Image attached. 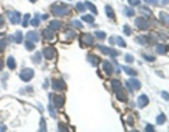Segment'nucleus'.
I'll list each match as a JSON object with an SVG mask.
<instances>
[{
    "label": "nucleus",
    "mask_w": 169,
    "mask_h": 132,
    "mask_svg": "<svg viewBox=\"0 0 169 132\" xmlns=\"http://www.w3.org/2000/svg\"><path fill=\"white\" fill-rule=\"evenodd\" d=\"M40 129L41 131H47V125H45V119L41 118V125H40Z\"/></svg>",
    "instance_id": "nucleus-45"
},
{
    "label": "nucleus",
    "mask_w": 169,
    "mask_h": 132,
    "mask_svg": "<svg viewBox=\"0 0 169 132\" xmlns=\"http://www.w3.org/2000/svg\"><path fill=\"white\" fill-rule=\"evenodd\" d=\"M49 103H51V101H49ZM48 111H49V114H51V117H52V118H56V112H55V108H54V104H52V103L49 104Z\"/></svg>",
    "instance_id": "nucleus-35"
},
{
    "label": "nucleus",
    "mask_w": 169,
    "mask_h": 132,
    "mask_svg": "<svg viewBox=\"0 0 169 132\" xmlns=\"http://www.w3.org/2000/svg\"><path fill=\"white\" fill-rule=\"evenodd\" d=\"M49 101L54 104L55 108H62V106L65 103V98H64L62 94H52V96L49 94Z\"/></svg>",
    "instance_id": "nucleus-2"
},
{
    "label": "nucleus",
    "mask_w": 169,
    "mask_h": 132,
    "mask_svg": "<svg viewBox=\"0 0 169 132\" xmlns=\"http://www.w3.org/2000/svg\"><path fill=\"white\" fill-rule=\"evenodd\" d=\"M86 9H87V7H86V3H82V1L76 3V10H78L79 13H85Z\"/></svg>",
    "instance_id": "nucleus-26"
},
{
    "label": "nucleus",
    "mask_w": 169,
    "mask_h": 132,
    "mask_svg": "<svg viewBox=\"0 0 169 132\" xmlns=\"http://www.w3.org/2000/svg\"><path fill=\"white\" fill-rule=\"evenodd\" d=\"M166 122V115L165 114H159L158 117H156V124L158 125H164Z\"/></svg>",
    "instance_id": "nucleus-25"
},
{
    "label": "nucleus",
    "mask_w": 169,
    "mask_h": 132,
    "mask_svg": "<svg viewBox=\"0 0 169 132\" xmlns=\"http://www.w3.org/2000/svg\"><path fill=\"white\" fill-rule=\"evenodd\" d=\"M110 83H111V88H113V91H117L119 88H121V82L119 80V79H113Z\"/></svg>",
    "instance_id": "nucleus-23"
},
{
    "label": "nucleus",
    "mask_w": 169,
    "mask_h": 132,
    "mask_svg": "<svg viewBox=\"0 0 169 132\" xmlns=\"http://www.w3.org/2000/svg\"><path fill=\"white\" fill-rule=\"evenodd\" d=\"M128 76H133V77H135L137 76V70H134V69H131V67H128V66H123L121 67Z\"/></svg>",
    "instance_id": "nucleus-21"
},
{
    "label": "nucleus",
    "mask_w": 169,
    "mask_h": 132,
    "mask_svg": "<svg viewBox=\"0 0 169 132\" xmlns=\"http://www.w3.org/2000/svg\"><path fill=\"white\" fill-rule=\"evenodd\" d=\"M27 40L32 41V42H38L40 41V34L37 31H28L27 32Z\"/></svg>",
    "instance_id": "nucleus-12"
},
{
    "label": "nucleus",
    "mask_w": 169,
    "mask_h": 132,
    "mask_svg": "<svg viewBox=\"0 0 169 132\" xmlns=\"http://www.w3.org/2000/svg\"><path fill=\"white\" fill-rule=\"evenodd\" d=\"M162 3L164 4H169V0H162Z\"/></svg>",
    "instance_id": "nucleus-55"
},
{
    "label": "nucleus",
    "mask_w": 169,
    "mask_h": 132,
    "mask_svg": "<svg viewBox=\"0 0 169 132\" xmlns=\"http://www.w3.org/2000/svg\"><path fill=\"white\" fill-rule=\"evenodd\" d=\"M116 93V97H117V100L119 101H127V94H125V91L124 90H121L119 88L117 91H114Z\"/></svg>",
    "instance_id": "nucleus-16"
},
{
    "label": "nucleus",
    "mask_w": 169,
    "mask_h": 132,
    "mask_svg": "<svg viewBox=\"0 0 169 132\" xmlns=\"http://www.w3.org/2000/svg\"><path fill=\"white\" fill-rule=\"evenodd\" d=\"M149 25L151 24H149L148 17H138V18H135V27L138 30H148Z\"/></svg>",
    "instance_id": "nucleus-5"
},
{
    "label": "nucleus",
    "mask_w": 169,
    "mask_h": 132,
    "mask_svg": "<svg viewBox=\"0 0 169 132\" xmlns=\"http://www.w3.org/2000/svg\"><path fill=\"white\" fill-rule=\"evenodd\" d=\"M97 49H99L101 53L109 55V56H111V58H116V56H119V53H120L119 51H116V49H113V48H109V46H103V45H99Z\"/></svg>",
    "instance_id": "nucleus-4"
},
{
    "label": "nucleus",
    "mask_w": 169,
    "mask_h": 132,
    "mask_svg": "<svg viewBox=\"0 0 169 132\" xmlns=\"http://www.w3.org/2000/svg\"><path fill=\"white\" fill-rule=\"evenodd\" d=\"M49 28L54 30V31L61 30V28H62V21H59V20H52V21L49 22Z\"/></svg>",
    "instance_id": "nucleus-15"
},
{
    "label": "nucleus",
    "mask_w": 169,
    "mask_h": 132,
    "mask_svg": "<svg viewBox=\"0 0 169 132\" xmlns=\"http://www.w3.org/2000/svg\"><path fill=\"white\" fill-rule=\"evenodd\" d=\"M42 55L45 56V59L51 61V59H54V58H55V49H54L52 46H45V48H44V51H42Z\"/></svg>",
    "instance_id": "nucleus-9"
},
{
    "label": "nucleus",
    "mask_w": 169,
    "mask_h": 132,
    "mask_svg": "<svg viewBox=\"0 0 169 132\" xmlns=\"http://www.w3.org/2000/svg\"><path fill=\"white\" fill-rule=\"evenodd\" d=\"M162 98H164L165 101H168L169 100V93L168 91H162Z\"/></svg>",
    "instance_id": "nucleus-50"
},
{
    "label": "nucleus",
    "mask_w": 169,
    "mask_h": 132,
    "mask_svg": "<svg viewBox=\"0 0 169 132\" xmlns=\"http://www.w3.org/2000/svg\"><path fill=\"white\" fill-rule=\"evenodd\" d=\"M30 18H31V17H30V14H25V16H24V20H23V27H27V25H28Z\"/></svg>",
    "instance_id": "nucleus-41"
},
{
    "label": "nucleus",
    "mask_w": 169,
    "mask_h": 132,
    "mask_svg": "<svg viewBox=\"0 0 169 132\" xmlns=\"http://www.w3.org/2000/svg\"><path fill=\"white\" fill-rule=\"evenodd\" d=\"M4 129H6V128H4V127H1V125H0V131H4Z\"/></svg>",
    "instance_id": "nucleus-56"
},
{
    "label": "nucleus",
    "mask_w": 169,
    "mask_h": 132,
    "mask_svg": "<svg viewBox=\"0 0 169 132\" xmlns=\"http://www.w3.org/2000/svg\"><path fill=\"white\" fill-rule=\"evenodd\" d=\"M41 58H42V53H40V52H35V55L32 56V62L34 63H41Z\"/></svg>",
    "instance_id": "nucleus-30"
},
{
    "label": "nucleus",
    "mask_w": 169,
    "mask_h": 132,
    "mask_svg": "<svg viewBox=\"0 0 169 132\" xmlns=\"http://www.w3.org/2000/svg\"><path fill=\"white\" fill-rule=\"evenodd\" d=\"M128 3H130L131 6H138V4L141 3V0H128Z\"/></svg>",
    "instance_id": "nucleus-48"
},
{
    "label": "nucleus",
    "mask_w": 169,
    "mask_h": 132,
    "mask_svg": "<svg viewBox=\"0 0 169 132\" xmlns=\"http://www.w3.org/2000/svg\"><path fill=\"white\" fill-rule=\"evenodd\" d=\"M72 25H73V28H82V22L80 21H78V20H72Z\"/></svg>",
    "instance_id": "nucleus-39"
},
{
    "label": "nucleus",
    "mask_w": 169,
    "mask_h": 132,
    "mask_svg": "<svg viewBox=\"0 0 169 132\" xmlns=\"http://www.w3.org/2000/svg\"><path fill=\"white\" fill-rule=\"evenodd\" d=\"M58 129H59V131H69L68 125H66V124H62V122H59V125H58Z\"/></svg>",
    "instance_id": "nucleus-38"
},
{
    "label": "nucleus",
    "mask_w": 169,
    "mask_h": 132,
    "mask_svg": "<svg viewBox=\"0 0 169 132\" xmlns=\"http://www.w3.org/2000/svg\"><path fill=\"white\" fill-rule=\"evenodd\" d=\"M14 41H16L17 44H21V42H23V34H21V31H17V32H16Z\"/></svg>",
    "instance_id": "nucleus-33"
},
{
    "label": "nucleus",
    "mask_w": 169,
    "mask_h": 132,
    "mask_svg": "<svg viewBox=\"0 0 169 132\" xmlns=\"http://www.w3.org/2000/svg\"><path fill=\"white\" fill-rule=\"evenodd\" d=\"M159 20H161V22H164L165 25H169V14L161 11V13H159Z\"/></svg>",
    "instance_id": "nucleus-19"
},
{
    "label": "nucleus",
    "mask_w": 169,
    "mask_h": 132,
    "mask_svg": "<svg viewBox=\"0 0 169 132\" xmlns=\"http://www.w3.org/2000/svg\"><path fill=\"white\" fill-rule=\"evenodd\" d=\"M103 72H104L107 76H110V75L113 73V66H111V63H110L109 61H104V62H103Z\"/></svg>",
    "instance_id": "nucleus-14"
},
{
    "label": "nucleus",
    "mask_w": 169,
    "mask_h": 132,
    "mask_svg": "<svg viewBox=\"0 0 169 132\" xmlns=\"http://www.w3.org/2000/svg\"><path fill=\"white\" fill-rule=\"evenodd\" d=\"M127 122H128L130 125H133V124H134V121H133V118H131V117H130V118L127 119Z\"/></svg>",
    "instance_id": "nucleus-53"
},
{
    "label": "nucleus",
    "mask_w": 169,
    "mask_h": 132,
    "mask_svg": "<svg viewBox=\"0 0 169 132\" xmlns=\"http://www.w3.org/2000/svg\"><path fill=\"white\" fill-rule=\"evenodd\" d=\"M30 1H31V3H35V1H37V0H30Z\"/></svg>",
    "instance_id": "nucleus-57"
},
{
    "label": "nucleus",
    "mask_w": 169,
    "mask_h": 132,
    "mask_svg": "<svg viewBox=\"0 0 169 132\" xmlns=\"http://www.w3.org/2000/svg\"><path fill=\"white\" fill-rule=\"evenodd\" d=\"M7 66H9V69H16V61H14V58L13 56H9V59H7Z\"/></svg>",
    "instance_id": "nucleus-29"
},
{
    "label": "nucleus",
    "mask_w": 169,
    "mask_h": 132,
    "mask_svg": "<svg viewBox=\"0 0 169 132\" xmlns=\"http://www.w3.org/2000/svg\"><path fill=\"white\" fill-rule=\"evenodd\" d=\"M82 42H83V45H86V46H92V45L95 44V37L90 35V34H83L82 35Z\"/></svg>",
    "instance_id": "nucleus-10"
},
{
    "label": "nucleus",
    "mask_w": 169,
    "mask_h": 132,
    "mask_svg": "<svg viewBox=\"0 0 169 132\" xmlns=\"http://www.w3.org/2000/svg\"><path fill=\"white\" fill-rule=\"evenodd\" d=\"M25 48H27L28 51H32V49L35 48V45H34L32 41H28V40H27V41H25Z\"/></svg>",
    "instance_id": "nucleus-37"
},
{
    "label": "nucleus",
    "mask_w": 169,
    "mask_h": 132,
    "mask_svg": "<svg viewBox=\"0 0 169 132\" xmlns=\"http://www.w3.org/2000/svg\"><path fill=\"white\" fill-rule=\"evenodd\" d=\"M85 3H86V7H87V9H89V10H90V11H92L93 14H96V16H97V9H96V6H95V4H93L92 1H85Z\"/></svg>",
    "instance_id": "nucleus-27"
},
{
    "label": "nucleus",
    "mask_w": 169,
    "mask_h": 132,
    "mask_svg": "<svg viewBox=\"0 0 169 132\" xmlns=\"http://www.w3.org/2000/svg\"><path fill=\"white\" fill-rule=\"evenodd\" d=\"M3 24H4V17H3V16H0V28L3 27Z\"/></svg>",
    "instance_id": "nucleus-52"
},
{
    "label": "nucleus",
    "mask_w": 169,
    "mask_h": 132,
    "mask_svg": "<svg viewBox=\"0 0 169 132\" xmlns=\"http://www.w3.org/2000/svg\"><path fill=\"white\" fill-rule=\"evenodd\" d=\"M156 53H159V55H164V53H166V46L162 44H156Z\"/></svg>",
    "instance_id": "nucleus-24"
},
{
    "label": "nucleus",
    "mask_w": 169,
    "mask_h": 132,
    "mask_svg": "<svg viewBox=\"0 0 169 132\" xmlns=\"http://www.w3.org/2000/svg\"><path fill=\"white\" fill-rule=\"evenodd\" d=\"M125 62H127V63H133V62H134V56L130 55V53H127V55H125Z\"/></svg>",
    "instance_id": "nucleus-40"
},
{
    "label": "nucleus",
    "mask_w": 169,
    "mask_h": 132,
    "mask_svg": "<svg viewBox=\"0 0 169 132\" xmlns=\"http://www.w3.org/2000/svg\"><path fill=\"white\" fill-rule=\"evenodd\" d=\"M116 44L119 45L120 48H125V45H127L125 44V41H124L121 37H116Z\"/></svg>",
    "instance_id": "nucleus-32"
},
{
    "label": "nucleus",
    "mask_w": 169,
    "mask_h": 132,
    "mask_svg": "<svg viewBox=\"0 0 169 132\" xmlns=\"http://www.w3.org/2000/svg\"><path fill=\"white\" fill-rule=\"evenodd\" d=\"M125 86H127V88H128L130 93H134L135 90L141 88V82L133 77V79H128V80L125 82Z\"/></svg>",
    "instance_id": "nucleus-3"
},
{
    "label": "nucleus",
    "mask_w": 169,
    "mask_h": 132,
    "mask_svg": "<svg viewBox=\"0 0 169 132\" xmlns=\"http://www.w3.org/2000/svg\"><path fill=\"white\" fill-rule=\"evenodd\" d=\"M75 35H76V34H75V31H73V30H66V31H65L64 38H65L66 41H72L73 38H75Z\"/></svg>",
    "instance_id": "nucleus-20"
},
{
    "label": "nucleus",
    "mask_w": 169,
    "mask_h": 132,
    "mask_svg": "<svg viewBox=\"0 0 169 132\" xmlns=\"http://www.w3.org/2000/svg\"><path fill=\"white\" fill-rule=\"evenodd\" d=\"M144 1L148 4H152V6H158V0H144Z\"/></svg>",
    "instance_id": "nucleus-49"
},
{
    "label": "nucleus",
    "mask_w": 169,
    "mask_h": 132,
    "mask_svg": "<svg viewBox=\"0 0 169 132\" xmlns=\"http://www.w3.org/2000/svg\"><path fill=\"white\" fill-rule=\"evenodd\" d=\"M95 38H97V40H106V32H103V31H96V32H95Z\"/></svg>",
    "instance_id": "nucleus-34"
},
{
    "label": "nucleus",
    "mask_w": 169,
    "mask_h": 132,
    "mask_svg": "<svg viewBox=\"0 0 169 132\" xmlns=\"http://www.w3.org/2000/svg\"><path fill=\"white\" fill-rule=\"evenodd\" d=\"M51 13L56 17H64L69 14V6L65 3H58V4H52L51 6Z\"/></svg>",
    "instance_id": "nucleus-1"
},
{
    "label": "nucleus",
    "mask_w": 169,
    "mask_h": 132,
    "mask_svg": "<svg viewBox=\"0 0 169 132\" xmlns=\"http://www.w3.org/2000/svg\"><path fill=\"white\" fill-rule=\"evenodd\" d=\"M148 103H149V98H148V96H145V94H141L140 97H138V100H137V104H138V107L140 108H144L148 106Z\"/></svg>",
    "instance_id": "nucleus-11"
},
{
    "label": "nucleus",
    "mask_w": 169,
    "mask_h": 132,
    "mask_svg": "<svg viewBox=\"0 0 169 132\" xmlns=\"http://www.w3.org/2000/svg\"><path fill=\"white\" fill-rule=\"evenodd\" d=\"M123 30H124V34H125V35H128V37L131 35V28H130L128 25H124V27H123Z\"/></svg>",
    "instance_id": "nucleus-43"
},
{
    "label": "nucleus",
    "mask_w": 169,
    "mask_h": 132,
    "mask_svg": "<svg viewBox=\"0 0 169 132\" xmlns=\"http://www.w3.org/2000/svg\"><path fill=\"white\" fill-rule=\"evenodd\" d=\"M125 16L127 17H133L134 16V10L133 9H125Z\"/></svg>",
    "instance_id": "nucleus-44"
},
{
    "label": "nucleus",
    "mask_w": 169,
    "mask_h": 132,
    "mask_svg": "<svg viewBox=\"0 0 169 132\" xmlns=\"http://www.w3.org/2000/svg\"><path fill=\"white\" fill-rule=\"evenodd\" d=\"M104 11H106V14H107V17H109V18H111V20H114V17H116V14H114V10L111 9V6H109V4H106V7H104Z\"/></svg>",
    "instance_id": "nucleus-17"
},
{
    "label": "nucleus",
    "mask_w": 169,
    "mask_h": 132,
    "mask_svg": "<svg viewBox=\"0 0 169 132\" xmlns=\"http://www.w3.org/2000/svg\"><path fill=\"white\" fill-rule=\"evenodd\" d=\"M34 77V70L32 69H24L23 72H20V79L23 82H30Z\"/></svg>",
    "instance_id": "nucleus-7"
},
{
    "label": "nucleus",
    "mask_w": 169,
    "mask_h": 132,
    "mask_svg": "<svg viewBox=\"0 0 169 132\" xmlns=\"http://www.w3.org/2000/svg\"><path fill=\"white\" fill-rule=\"evenodd\" d=\"M7 18L10 20L11 24H19L20 22V18H21V16H20V13L19 11H14V10H9L7 11Z\"/></svg>",
    "instance_id": "nucleus-6"
},
{
    "label": "nucleus",
    "mask_w": 169,
    "mask_h": 132,
    "mask_svg": "<svg viewBox=\"0 0 169 132\" xmlns=\"http://www.w3.org/2000/svg\"><path fill=\"white\" fill-rule=\"evenodd\" d=\"M109 42L111 45H114L116 44V37H110V38H109Z\"/></svg>",
    "instance_id": "nucleus-51"
},
{
    "label": "nucleus",
    "mask_w": 169,
    "mask_h": 132,
    "mask_svg": "<svg viewBox=\"0 0 169 132\" xmlns=\"http://www.w3.org/2000/svg\"><path fill=\"white\" fill-rule=\"evenodd\" d=\"M65 82L62 80V79H55V80H52V88L55 90V91H62V90H65Z\"/></svg>",
    "instance_id": "nucleus-8"
},
{
    "label": "nucleus",
    "mask_w": 169,
    "mask_h": 132,
    "mask_svg": "<svg viewBox=\"0 0 169 132\" xmlns=\"http://www.w3.org/2000/svg\"><path fill=\"white\" fill-rule=\"evenodd\" d=\"M135 41H137L138 44H141V45H146V44H148V38L144 37V35H138V37L135 38Z\"/></svg>",
    "instance_id": "nucleus-28"
},
{
    "label": "nucleus",
    "mask_w": 169,
    "mask_h": 132,
    "mask_svg": "<svg viewBox=\"0 0 169 132\" xmlns=\"http://www.w3.org/2000/svg\"><path fill=\"white\" fill-rule=\"evenodd\" d=\"M38 24H40V16H37V18H34V20L31 21V25H32V27H37Z\"/></svg>",
    "instance_id": "nucleus-47"
},
{
    "label": "nucleus",
    "mask_w": 169,
    "mask_h": 132,
    "mask_svg": "<svg viewBox=\"0 0 169 132\" xmlns=\"http://www.w3.org/2000/svg\"><path fill=\"white\" fill-rule=\"evenodd\" d=\"M142 56H144L145 61H148V62H154V61H155V56H152V55H146V53H145Z\"/></svg>",
    "instance_id": "nucleus-42"
},
{
    "label": "nucleus",
    "mask_w": 169,
    "mask_h": 132,
    "mask_svg": "<svg viewBox=\"0 0 169 132\" xmlns=\"http://www.w3.org/2000/svg\"><path fill=\"white\" fill-rule=\"evenodd\" d=\"M140 13H141V14H144L145 17L152 16V11H151L149 9H146V7H140Z\"/></svg>",
    "instance_id": "nucleus-31"
},
{
    "label": "nucleus",
    "mask_w": 169,
    "mask_h": 132,
    "mask_svg": "<svg viewBox=\"0 0 169 132\" xmlns=\"http://www.w3.org/2000/svg\"><path fill=\"white\" fill-rule=\"evenodd\" d=\"M42 38L44 40H47V41H52L54 40V30H51V28H45L44 31H42Z\"/></svg>",
    "instance_id": "nucleus-13"
},
{
    "label": "nucleus",
    "mask_w": 169,
    "mask_h": 132,
    "mask_svg": "<svg viewBox=\"0 0 169 132\" xmlns=\"http://www.w3.org/2000/svg\"><path fill=\"white\" fill-rule=\"evenodd\" d=\"M3 66H4V63H3V61H1V59H0V70H1V69H3Z\"/></svg>",
    "instance_id": "nucleus-54"
},
{
    "label": "nucleus",
    "mask_w": 169,
    "mask_h": 132,
    "mask_svg": "<svg viewBox=\"0 0 169 132\" xmlns=\"http://www.w3.org/2000/svg\"><path fill=\"white\" fill-rule=\"evenodd\" d=\"M145 131H146V132H154V131H155V127H154V125H151V124H146Z\"/></svg>",
    "instance_id": "nucleus-46"
},
{
    "label": "nucleus",
    "mask_w": 169,
    "mask_h": 132,
    "mask_svg": "<svg viewBox=\"0 0 169 132\" xmlns=\"http://www.w3.org/2000/svg\"><path fill=\"white\" fill-rule=\"evenodd\" d=\"M6 46H7V40L6 38H1L0 40V52H3L6 49Z\"/></svg>",
    "instance_id": "nucleus-36"
},
{
    "label": "nucleus",
    "mask_w": 169,
    "mask_h": 132,
    "mask_svg": "<svg viewBox=\"0 0 169 132\" xmlns=\"http://www.w3.org/2000/svg\"><path fill=\"white\" fill-rule=\"evenodd\" d=\"M82 21L93 24V21H95V16H93V14H83V16H82Z\"/></svg>",
    "instance_id": "nucleus-22"
},
{
    "label": "nucleus",
    "mask_w": 169,
    "mask_h": 132,
    "mask_svg": "<svg viewBox=\"0 0 169 132\" xmlns=\"http://www.w3.org/2000/svg\"><path fill=\"white\" fill-rule=\"evenodd\" d=\"M87 61L90 62V65H92V66H97V65H99V61H100V59L97 58L96 55L89 53V55H87Z\"/></svg>",
    "instance_id": "nucleus-18"
}]
</instances>
